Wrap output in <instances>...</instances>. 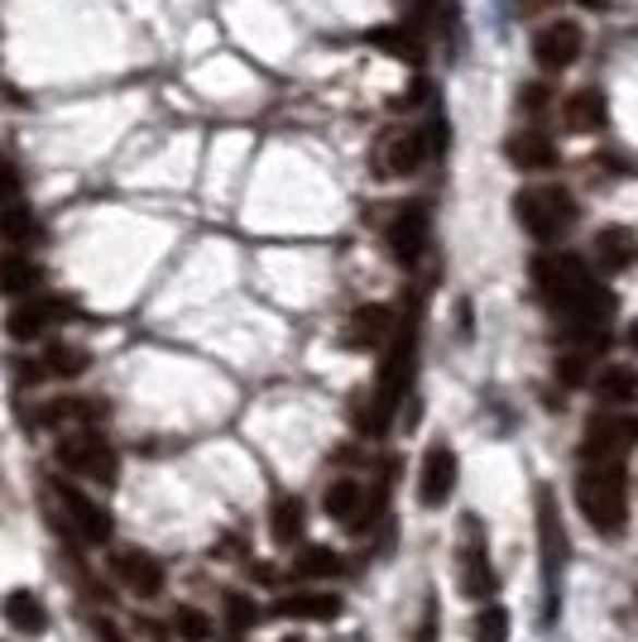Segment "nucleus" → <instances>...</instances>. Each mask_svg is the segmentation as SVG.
<instances>
[{"label":"nucleus","mask_w":638,"mask_h":642,"mask_svg":"<svg viewBox=\"0 0 638 642\" xmlns=\"http://www.w3.org/2000/svg\"><path fill=\"white\" fill-rule=\"evenodd\" d=\"M44 283L39 264H29L24 254H0V293L5 298H24Z\"/></svg>","instance_id":"nucleus-23"},{"label":"nucleus","mask_w":638,"mask_h":642,"mask_svg":"<svg viewBox=\"0 0 638 642\" xmlns=\"http://www.w3.org/2000/svg\"><path fill=\"white\" fill-rule=\"evenodd\" d=\"M58 465L72 470V475H87L96 484H116L120 460L111 451V441H101L96 432H68V436H58Z\"/></svg>","instance_id":"nucleus-5"},{"label":"nucleus","mask_w":638,"mask_h":642,"mask_svg":"<svg viewBox=\"0 0 638 642\" xmlns=\"http://www.w3.org/2000/svg\"><path fill=\"white\" fill-rule=\"evenodd\" d=\"M634 230L629 226H605L595 235V264H600V274H624L634 264Z\"/></svg>","instance_id":"nucleus-17"},{"label":"nucleus","mask_w":638,"mask_h":642,"mask_svg":"<svg viewBox=\"0 0 638 642\" xmlns=\"http://www.w3.org/2000/svg\"><path fill=\"white\" fill-rule=\"evenodd\" d=\"M370 44L384 48L389 58H399V63H418V58H423V44L408 29H389V24H384V29H370Z\"/></svg>","instance_id":"nucleus-27"},{"label":"nucleus","mask_w":638,"mask_h":642,"mask_svg":"<svg viewBox=\"0 0 638 642\" xmlns=\"http://www.w3.org/2000/svg\"><path fill=\"white\" fill-rule=\"evenodd\" d=\"M20 192H24L20 168L10 163V159H0V202H20Z\"/></svg>","instance_id":"nucleus-33"},{"label":"nucleus","mask_w":638,"mask_h":642,"mask_svg":"<svg viewBox=\"0 0 638 642\" xmlns=\"http://www.w3.org/2000/svg\"><path fill=\"white\" fill-rule=\"evenodd\" d=\"M595 398H600V403H615V408L634 403V398H638V374H634V365L615 360V365L600 370L595 374Z\"/></svg>","instance_id":"nucleus-20"},{"label":"nucleus","mask_w":638,"mask_h":642,"mask_svg":"<svg viewBox=\"0 0 638 642\" xmlns=\"http://www.w3.org/2000/svg\"><path fill=\"white\" fill-rule=\"evenodd\" d=\"M557 379L562 384H586V355L581 350H567V355L557 360Z\"/></svg>","instance_id":"nucleus-32"},{"label":"nucleus","mask_w":638,"mask_h":642,"mask_svg":"<svg viewBox=\"0 0 638 642\" xmlns=\"http://www.w3.org/2000/svg\"><path fill=\"white\" fill-rule=\"evenodd\" d=\"M504 154H509V163L523 168V173H547V168H557V144H552L543 130H519V135H509Z\"/></svg>","instance_id":"nucleus-12"},{"label":"nucleus","mask_w":638,"mask_h":642,"mask_svg":"<svg viewBox=\"0 0 638 642\" xmlns=\"http://www.w3.org/2000/svg\"><path fill=\"white\" fill-rule=\"evenodd\" d=\"M428 130H399L389 144H384V159H380V168L384 173H394V178H408V173H418L423 168V159H428Z\"/></svg>","instance_id":"nucleus-13"},{"label":"nucleus","mask_w":638,"mask_h":642,"mask_svg":"<svg viewBox=\"0 0 638 642\" xmlns=\"http://www.w3.org/2000/svg\"><path fill=\"white\" fill-rule=\"evenodd\" d=\"M274 614L279 619H336L341 614V599L332 595V590H317V595H284V599H274Z\"/></svg>","instance_id":"nucleus-19"},{"label":"nucleus","mask_w":638,"mask_h":642,"mask_svg":"<svg viewBox=\"0 0 638 642\" xmlns=\"http://www.w3.org/2000/svg\"><path fill=\"white\" fill-rule=\"evenodd\" d=\"M0 235L10 240V245H34L39 240V221H34V211L20 202H0Z\"/></svg>","instance_id":"nucleus-25"},{"label":"nucleus","mask_w":638,"mask_h":642,"mask_svg":"<svg viewBox=\"0 0 638 642\" xmlns=\"http://www.w3.org/2000/svg\"><path fill=\"white\" fill-rule=\"evenodd\" d=\"M456 489V451L452 446H428L423 456V475H418V504L442 508Z\"/></svg>","instance_id":"nucleus-10"},{"label":"nucleus","mask_w":638,"mask_h":642,"mask_svg":"<svg viewBox=\"0 0 638 642\" xmlns=\"http://www.w3.org/2000/svg\"><path fill=\"white\" fill-rule=\"evenodd\" d=\"M533 283H538V298L552 302L557 312H567L595 278H591V269H586V259H576V254H538Z\"/></svg>","instance_id":"nucleus-4"},{"label":"nucleus","mask_w":638,"mask_h":642,"mask_svg":"<svg viewBox=\"0 0 638 642\" xmlns=\"http://www.w3.org/2000/svg\"><path fill=\"white\" fill-rule=\"evenodd\" d=\"M428 245V211L423 207H404L399 216L389 221V250L399 264H413Z\"/></svg>","instance_id":"nucleus-15"},{"label":"nucleus","mask_w":638,"mask_h":642,"mask_svg":"<svg viewBox=\"0 0 638 642\" xmlns=\"http://www.w3.org/2000/svg\"><path fill=\"white\" fill-rule=\"evenodd\" d=\"M514 211H519L523 230L533 240H562L576 226V202L567 187H538V192H519L514 197Z\"/></svg>","instance_id":"nucleus-2"},{"label":"nucleus","mask_w":638,"mask_h":642,"mask_svg":"<svg viewBox=\"0 0 638 642\" xmlns=\"http://www.w3.org/2000/svg\"><path fill=\"white\" fill-rule=\"evenodd\" d=\"M284 642H303V638H284Z\"/></svg>","instance_id":"nucleus-34"},{"label":"nucleus","mask_w":638,"mask_h":642,"mask_svg":"<svg viewBox=\"0 0 638 642\" xmlns=\"http://www.w3.org/2000/svg\"><path fill=\"white\" fill-rule=\"evenodd\" d=\"M0 614H5V623L15 628V633H24V638H39L48 628V609L39 604L34 590H10V595L0 599Z\"/></svg>","instance_id":"nucleus-16"},{"label":"nucleus","mask_w":638,"mask_h":642,"mask_svg":"<svg viewBox=\"0 0 638 642\" xmlns=\"http://www.w3.org/2000/svg\"><path fill=\"white\" fill-rule=\"evenodd\" d=\"M226 619H231V628H236V633H245V628H255V619H260L255 599H245V595H226Z\"/></svg>","instance_id":"nucleus-31"},{"label":"nucleus","mask_w":638,"mask_h":642,"mask_svg":"<svg viewBox=\"0 0 638 642\" xmlns=\"http://www.w3.org/2000/svg\"><path fill=\"white\" fill-rule=\"evenodd\" d=\"M562 116H567L571 135H595V130H605V101H600V92H571Z\"/></svg>","instance_id":"nucleus-21"},{"label":"nucleus","mask_w":638,"mask_h":642,"mask_svg":"<svg viewBox=\"0 0 638 642\" xmlns=\"http://www.w3.org/2000/svg\"><path fill=\"white\" fill-rule=\"evenodd\" d=\"M638 441V422L634 417H591L581 441V460L586 465H624Z\"/></svg>","instance_id":"nucleus-6"},{"label":"nucleus","mask_w":638,"mask_h":642,"mask_svg":"<svg viewBox=\"0 0 638 642\" xmlns=\"http://www.w3.org/2000/svg\"><path fill=\"white\" fill-rule=\"evenodd\" d=\"M173 628H178V638H188V642H202L212 633V619L202 609H178L173 614Z\"/></svg>","instance_id":"nucleus-30"},{"label":"nucleus","mask_w":638,"mask_h":642,"mask_svg":"<svg viewBox=\"0 0 638 642\" xmlns=\"http://www.w3.org/2000/svg\"><path fill=\"white\" fill-rule=\"evenodd\" d=\"M111 571L120 576V585L135 590V595H144V599H154L164 590V566L154 561V556H144V552H116Z\"/></svg>","instance_id":"nucleus-11"},{"label":"nucleus","mask_w":638,"mask_h":642,"mask_svg":"<svg viewBox=\"0 0 638 642\" xmlns=\"http://www.w3.org/2000/svg\"><path fill=\"white\" fill-rule=\"evenodd\" d=\"M48 494L63 504V518L72 523V532H77L82 542H106V537H111V518H106L101 504H92L82 489H72V484H53Z\"/></svg>","instance_id":"nucleus-9"},{"label":"nucleus","mask_w":638,"mask_h":642,"mask_svg":"<svg viewBox=\"0 0 638 642\" xmlns=\"http://www.w3.org/2000/svg\"><path fill=\"white\" fill-rule=\"evenodd\" d=\"M576 504L586 523L605 537H619L629 528V470L624 465H586L576 480Z\"/></svg>","instance_id":"nucleus-1"},{"label":"nucleus","mask_w":638,"mask_h":642,"mask_svg":"<svg viewBox=\"0 0 638 642\" xmlns=\"http://www.w3.org/2000/svg\"><path fill=\"white\" fill-rule=\"evenodd\" d=\"M92 355L82 346H48L44 350V374H53V379H77V374H87Z\"/></svg>","instance_id":"nucleus-26"},{"label":"nucleus","mask_w":638,"mask_h":642,"mask_svg":"<svg viewBox=\"0 0 638 642\" xmlns=\"http://www.w3.org/2000/svg\"><path fill=\"white\" fill-rule=\"evenodd\" d=\"M394 331V312L384 302H370V307H356L351 312V326H346V346H380L384 336Z\"/></svg>","instance_id":"nucleus-18"},{"label":"nucleus","mask_w":638,"mask_h":642,"mask_svg":"<svg viewBox=\"0 0 638 642\" xmlns=\"http://www.w3.org/2000/svg\"><path fill=\"white\" fill-rule=\"evenodd\" d=\"M471 628H476V633H471L476 642H509V614H504L499 604H485Z\"/></svg>","instance_id":"nucleus-28"},{"label":"nucleus","mask_w":638,"mask_h":642,"mask_svg":"<svg viewBox=\"0 0 638 642\" xmlns=\"http://www.w3.org/2000/svg\"><path fill=\"white\" fill-rule=\"evenodd\" d=\"M581 44H586L581 24H576V20H557V24H547V29L533 39V58H538V68H543V72H567L576 58H581Z\"/></svg>","instance_id":"nucleus-7"},{"label":"nucleus","mask_w":638,"mask_h":642,"mask_svg":"<svg viewBox=\"0 0 638 642\" xmlns=\"http://www.w3.org/2000/svg\"><path fill=\"white\" fill-rule=\"evenodd\" d=\"M461 532H466V547H461V595L466 599H490L499 580H495V571H490V561H485V537H480V523H476V518H466Z\"/></svg>","instance_id":"nucleus-8"},{"label":"nucleus","mask_w":638,"mask_h":642,"mask_svg":"<svg viewBox=\"0 0 638 642\" xmlns=\"http://www.w3.org/2000/svg\"><path fill=\"white\" fill-rule=\"evenodd\" d=\"M68 312V302H58V298H34V302H20L15 312H10V322H5V331L15 336V341H34V336H44L48 326H53L58 317Z\"/></svg>","instance_id":"nucleus-14"},{"label":"nucleus","mask_w":638,"mask_h":642,"mask_svg":"<svg viewBox=\"0 0 638 642\" xmlns=\"http://www.w3.org/2000/svg\"><path fill=\"white\" fill-rule=\"evenodd\" d=\"M303 499H293V494H279L274 499V508H269V532H274V542L279 547H293L298 537H303Z\"/></svg>","instance_id":"nucleus-22"},{"label":"nucleus","mask_w":638,"mask_h":642,"mask_svg":"<svg viewBox=\"0 0 638 642\" xmlns=\"http://www.w3.org/2000/svg\"><path fill=\"white\" fill-rule=\"evenodd\" d=\"M538 542H543V623L557 619V585H562V566H567V528H562L557 499L552 489H538Z\"/></svg>","instance_id":"nucleus-3"},{"label":"nucleus","mask_w":638,"mask_h":642,"mask_svg":"<svg viewBox=\"0 0 638 642\" xmlns=\"http://www.w3.org/2000/svg\"><path fill=\"white\" fill-rule=\"evenodd\" d=\"M336 566H341V561H336L332 547H308V552L293 561V571H298V576H332Z\"/></svg>","instance_id":"nucleus-29"},{"label":"nucleus","mask_w":638,"mask_h":642,"mask_svg":"<svg viewBox=\"0 0 638 642\" xmlns=\"http://www.w3.org/2000/svg\"><path fill=\"white\" fill-rule=\"evenodd\" d=\"M322 508H327L336 523L351 528L356 518H360V508H365V489H360L356 480H332L327 494H322Z\"/></svg>","instance_id":"nucleus-24"}]
</instances>
